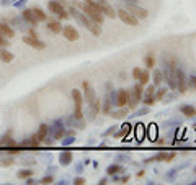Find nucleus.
Instances as JSON below:
<instances>
[{"mask_svg":"<svg viewBox=\"0 0 196 185\" xmlns=\"http://www.w3.org/2000/svg\"><path fill=\"white\" fill-rule=\"evenodd\" d=\"M84 90H85V98H87L88 105H90L92 115H95L97 111H100V102H98L97 95H95V90L90 87L88 82H84Z\"/></svg>","mask_w":196,"mask_h":185,"instance_id":"1","label":"nucleus"},{"mask_svg":"<svg viewBox=\"0 0 196 185\" xmlns=\"http://www.w3.org/2000/svg\"><path fill=\"white\" fill-rule=\"evenodd\" d=\"M72 12V15L75 18H79V20H80L82 23H84L85 25V28L87 30H90L92 31V35H95V36H100L102 35V28H100V26H97V22H93V20H90V18H85V17H82L80 13H79L77 10H70Z\"/></svg>","mask_w":196,"mask_h":185,"instance_id":"2","label":"nucleus"},{"mask_svg":"<svg viewBox=\"0 0 196 185\" xmlns=\"http://www.w3.org/2000/svg\"><path fill=\"white\" fill-rule=\"evenodd\" d=\"M82 10H84V13H87V17L92 18L93 22L100 23V25L103 23V13L98 10L97 7H93V5H88V4H84V5H82Z\"/></svg>","mask_w":196,"mask_h":185,"instance_id":"3","label":"nucleus"},{"mask_svg":"<svg viewBox=\"0 0 196 185\" xmlns=\"http://www.w3.org/2000/svg\"><path fill=\"white\" fill-rule=\"evenodd\" d=\"M49 10L53 12L54 15H57L59 18H62V20H67L69 18V13H67V10L64 8L62 4H59V2H49Z\"/></svg>","mask_w":196,"mask_h":185,"instance_id":"4","label":"nucleus"},{"mask_svg":"<svg viewBox=\"0 0 196 185\" xmlns=\"http://www.w3.org/2000/svg\"><path fill=\"white\" fill-rule=\"evenodd\" d=\"M72 98H74V102H75V118H77V120H82L84 115H82V93H80V90L74 89L72 90Z\"/></svg>","mask_w":196,"mask_h":185,"instance_id":"5","label":"nucleus"},{"mask_svg":"<svg viewBox=\"0 0 196 185\" xmlns=\"http://www.w3.org/2000/svg\"><path fill=\"white\" fill-rule=\"evenodd\" d=\"M116 17H119V18H121V22H124L126 25H131V26H136L137 25V20H139V18H136L133 13H129V12L124 10V8L119 10L118 13H116Z\"/></svg>","mask_w":196,"mask_h":185,"instance_id":"6","label":"nucleus"},{"mask_svg":"<svg viewBox=\"0 0 196 185\" xmlns=\"http://www.w3.org/2000/svg\"><path fill=\"white\" fill-rule=\"evenodd\" d=\"M97 4V7H98V10L102 12L103 15H108V17H111V18H115L116 17V12L111 8V5H108L106 2H103V0H98V2H95Z\"/></svg>","mask_w":196,"mask_h":185,"instance_id":"7","label":"nucleus"},{"mask_svg":"<svg viewBox=\"0 0 196 185\" xmlns=\"http://www.w3.org/2000/svg\"><path fill=\"white\" fill-rule=\"evenodd\" d=\"M23 41L28 46H31V48H35V49H44L46 48V44L43 43L41 39H38V38H33V36H24L23 38Z\"/></svg>","mask_w":196,"mask_h":185,"instance_id":"8","label":"nucleus"},{"mask_svg":"<svg viewBox=\"0 0 196 185\" xmlns=\"http://www.w3.org/2000/svg\"><path fill=\"white\" fill-rule=\"evenodd\" d=\"M62 33H64V36H66V39H69V41H77L79 39V31L74 28V26L62 28Z\"/></svg>","mask_w":196,"mask_h":185,"instance_id":"9","label":"nucleus"},{"mask_svg":"<svg viewBox=\"0 0 196 185\" xmlns=\"http://www.w3.org/2000/svg\"><path fill=\"white\" fill-rule=\"evenodd\" d=\"M129 12H133V15L136 18H147V15H149V12L147 10H144V8H141V7H136V5H129Z\"/></svg>","mask_w":196,"mask_h":185,"instance_id":"10","label":"nucleus"},{"mask_svg":"<svg viewBox=\"0 0 196 185\" xmlns=\"http://www.w3.org/2000/svg\"><path fill=\"white\" fill-rule=\"evenodd\" d=\"M23 18L26 20V22L31 23L33 26H36V25L39 23V20L36 18V15L33 13V10H24V12H23Z\"/></svg>","mask_w":196,"mask_h":185,"instance_id":"11","label":"nucleus"},{"mask_svg":"<svg viewBox=\"0 0 196 185\" xmlns=\"http://www.w3.org/2000/svg\"><path fill=\"white\" fill-rule=\"evenodd\" d=\"M0 35L5 36V38H13V36H15V31L7 25V23H0Z\"/></svg>","mask_w":196,"mask_h":185,"instance_id":"12","label":"nucleus"},{"mask_svg":"<svg viewBox=\"0 0 196 185\" xmlns=\"http://www.w3.org/2000/svg\"><path fill=\"white\" fill-rule=\"evenodd\" d=\"M128 92L126 90H119L118 92V107H124V105H128Z\"/></svg>","mask_w":196,"mask_h":185,"instance_id":"13","label":"nucleus"},{"mask_svg":"<svg viewBox=\"0 0 196 185\" xmlns=\"http://www.w3.org/2000/svg\"><path fill=\"white\" fill-rule=\"evenodd\" d=\"M144 129H146V128H144L142 123H137V125H136V128H134V134H136L137 141H142V139H144V134H146Z\"/></svg>","mask_w":196,"mask_h":185,"instance_id":"14","label":"nucleus"},{"mask_svg":"<svg viewBox=\"0 0 196 185\" xmlns=\"http://www.w3.org/2000/svg\"><path fill=\"white\" fill-rule=\"evenodd\" d=\"M0 59L4 61V62H12V61H13V54L2 49V46H0Z\"/></svg>","mask_w":196,"mask_h":185,"instance_id":"15","label":"nucleus"},{"mask_svg":"<svg viewBox=\"0 0 196 185\" xmlns=\"http://www.w3.org/2000/svg\"><path fill=\"white\" fill-rule=\"evenodd\" d=\"M177 77H178V87H180V92H185L186 85H185V75H183L182 71H177Z\"/></svg>","mask_w":196,"mask_h":185,"instance_id":"16","label":"nucleus"},{"mask_svg":"<svg viewBox=\"0 0 196 185\" xmlns=\"http://www.w3.org/2000/svg\"><path fill=\"white\" fill-rule=\"evenodd\" d=\"M147 138L152 139V141L157 138V126H155V125H149V126H147Z\"/></svg>","mask_w":196,"mask_h":185,"instance_id":"17","label":"nucleus"},{"mask_svg":"<svg viewBox=\"0 0 196 185\" xmlns=\"http://www.w3.org/2000/svg\"><path fill=\"white\" fill-rule=\"evenodd\" d=\"M46 136H48V126H46V125H41V126H39L38 134H36V138H38L39 141H44Z\"/></svg>","mask_w":196,"mask_h":185,"instance_id":"18","label":"nucleus"},{"mask_svg":"<svg viewBox=\"0 0 196 185\" xmlns=\"http://www.w3.org/2000/svg\"><path fill=\"white\" fill-rule=\"evenodd\" d=\"M33 13L36 15V18H38L39 22H46V20H48V17H46V13H44V12L41 10V8H38V7H35V8H33Z\"/></svg>","mask_w":196,"mask_h":185,"instance_id":"19","label":"nucleus"},{"mask_svg":"<svg viewBox=\"0 0 196 185\" xmlns=\"http://www.w3.org/2000/svg\"><path fill=\"white\" fill-rule=\"evenodd\" d=\"M49 30L53 33H61L62 31V26H61V23L59 22H49V26H48Z\"/></svg>","mask_w":196,"mask_h":185,"instance_id":"20","label":"nucleus"},{"mask_svg":"<svg viewBox=\"0 0 196 185\" xmlns=\"http://www.w3.org/2000/svg\"><path fill=\"white\" fill-rule=\"evenodd\" d=\"M182 113L186 115L188 118H191V116H195V115H196V110L193 107H182Z\"/></svg>","mask_w":196,"mask_h":185,"instance_id":"21","label":"nucleus"},{"mask_svg":"<svg viewBox=\"0 0 196 185\" xmlns=\"http://www.w3.org/2000/svg\"><path fill=\"white\" fill-rule=\"evenodd\" d=\"M139 82H141V85H146L147 82H149V72H147V71H142V72H141Z\"/></svg>","mask_w":196,"mask_h":185,"instance_id":"22","label":"nucleus"},{"mask_svg":"<svg viewBox=\"0 0 196 185\" xmlns=\"http://www.w3.org/2000/svg\"><path fill=\"white\" fill-rule=\"evenodd\" d=\"M70 160H72V154H70V152H64V154H62V159H61V164L67 165Z\"/></svg>","mask_w":196,"mask_h":185,"instance_id":"23","label":"nucleus"},{"mask_svg":"<svg viewBox=\"0 0 196 185\" xmlns=\"http://www.w3.org/2000/svg\"><path fill=\"white\" fill-rule=\"evenodd\" d=\"M33 175V171H20L18 172V178H30Z\"/></svg>","mask_w":196,"mask_h":185,"instance_id":"24","label":"nucleus"},{"mask_svg":"<svg viewBox=\"0 0 196 185\" xmlns=\"http://www.w3.org/2000/svg\"><path fill=\"white\" fill-rule=\"evenodd\" d=\"M146 66H147L149 69H152V67L155 66V59H154L152 56H147V57H146Z\"/></svg>","mask_w":196,"mask_h":185,"instance_id":"25","label":"nucleus"},{"mask_svg":"<svg viewBox=\"0 0 196 185\" xmlns=\"http://www.w3.org/2000/svg\"><path fill=\"white\" fill-rule=\"evenodd\" d=\"M129 129H131V126H129V125H128V123H126V125L122 126V129H121V133H119V134H118V136H126V134H128V133H129Z\"/></svg>","mask_w":196,"mask_h":185,"instance_id":"26","label":"nucleus"},{"mask_svg":"<svg viewBox=\"0 0 196 185\" xmlns=\"http://www.w3.org/2000/svg\"><path fill=\"white\" fill-rule=\"evenodd\" d=\"M13 164V159H2L0 160V165L2 167H5V165H12Z\"/></svg>","mask_w":196,"mask_h":185,"instance_id":"27","label":"nucleus"},{"mask_svg":"<svg viewBox=\"0 0 196 185\" xmlns=\"http://www.w3.org/2000/svg\"><path fill=\"white\" fill-rule=\"evenodd\" d=\"M118 171H119L118 165H111V167H108V174H110V175H111V174H116Z\"/></svg>","mask_w":196,"mask_h":185,"instance_id":"28","label":"nucleus"},{"mask_svg":"<svg viewBox=\"0 0 196 185\" xmlns=\"http://www.w3.org/2000/svg\"><path fill=\"white\" fill-rule=\"evenodd\" d=\"M0 46H2V48H4V46H8V41L5 39V36H2V35H0Z\"/></svg>","mask_w":196,"mask_h":185,"instance_id":"29","label":"nucleus"},{"mask_svg":"<svg viewBox=\"0 0 196 185\" xmlns=\"http://www.w3.org/2000/svg\"><path fill=\"white\" fill-rule=\"evenodd\" d=\"M141 72H142V71H141L139 67H136V69H134V71H133V74H134V79H139V77H141Z\"/></svg>","mask_w":196,"mask_h":185,"instance_id":"30","label":"nucleus"},{"mask_svg":"<svg viewBox=\"0 0 196 185\" xmlns=\"http://www.w3.org/2000/svg\"><path fill=\"white\" fill-rule=\"evenodd\" d=\"M144 103H146V105H152V103H154V98H152V95L147 97V98L144 100Z\"/></svg>","mask_w":196,"mask_h":185,"instance_id":"31","label":"nucleus"},{"mask_svg":"<svg viewBox=\"0 0 196 185\" xmlns=\"http://www.w3.org/2000/svg\"><path fill=\"white\" fill-rule=\"evenodd\" d=\"M74 182H75V185H84V184H85V178H82V177H77V178H75V180H74Z\"/></svg>","mask_w":196,"mask_h":185,"instance_id":"32","label":"nucleus"},{"mask_svg":"<svg viewBox=\"0 0 196 185\" xmlns=\"http://www.w3.org/2000/svg\"><path fill=\"white\" fill-rule=\"evenodd\" d=\"M162 82V74L160 72H155V84H160Z\"/></svg>","mask_w":196,"mask_h":185,"instance_id":"33","label":"nucleus"},{"mask_svg":"<svg viewBox=\"0 0 196 185\" xmlns=\"http://www.w3.org/2000/svg\"><path fill=\"white\" fill-rule=\"evenodd\" d=\"M53 180H54L53 177H44V178H43V184H51Z\"/></svg>","mask_w":196,"mask_h":185,"instance_id":"34","label":"nucleus"},{"mask_svg":"<svg viewBox=\"0 0 196 185\" xmlns=\"http://www.w3.org/2000/svg\"><path fill=\"white\" fill-rule=\"evenodd\" d=\"M190 84L196 89V77H190Z\"/></svg>","mask_w":196,"mask_h":185,"instance_id":"35","label":"nucleus"},{"mask_svg":"<svg viewBox=\"0 0 196 185\" xmlns=\"http://www.w3.org/2000/svg\"><path fill=\"white\" fill-rule=\"evenodd\" d=\"M124 115H126V110H121V111H118V113H116V116L121 118V116H124Z\"/></svg>","mask_w":196,"mask_h":185,"instance_id":"36","label":"nucleus"},{"mask_svg":"<svg viewBox=\"0 0 196 185\" xmlns=\"http://www.w3.org/2000/svg\"><path fill=\"white\" fill-rule=\"evenodd\" d=\"M62 136H64V131H62V129H59V131L56 133V138L59 139V138H62Z\"/></svg>","mask_w":196,"mask_h":185,"instance_id":"37","label":"nucleus"},{"mask_svg":"<svg viewBox=\"0 0 196 185\" xmlns=\"http://www.w3.org/2000/svg\"><path fill=\"white\" fill-rule=\"evenodd\" d=\"M152 93H154V87H149V89H147V95H152Z\"/></svg>","mask_w":196,"mask_h":185,"instance_id":"38","label":"nucleus"},{"mask_svg":"<svg viewBox=\"0 0 196 185\" xmlns=\"http://www.w3.org/2000/svg\"><path fill=\"white\" fill-rule=\"evenodd\" d=\"M30 36H33V38H38V36H36V31H35V30H30Z\"/></svg>","mask_w":196,"mask_h":185,"instance_id":"39","label":"nucleus"},{"mask_svg":"<svg viewBox=\"0 0 196 185\" xmlns=\"http://www.w3.org/2000/svg\"><path fill=\"white\" fill-rule=\"evenodd\" d=\"M165 93V90H159V95H157V98H162V95Z\"/></svg>","mask_w":196,"mask_h":185,"instance_id":"40","label":"nucleus"},{"mask_svg":"<svg viewBox=\"0 0 196 185\" xmlns=\"http://www.w3.org/2000/svg\"><path fill=\"white\" fill-rule=\"evenodd\" d=\"M195 172H196V169H195Z\"/></svg>","mask_w":196,"mask_h":185,"instance_id":"41","label":"nucleus"}]
</instances>
